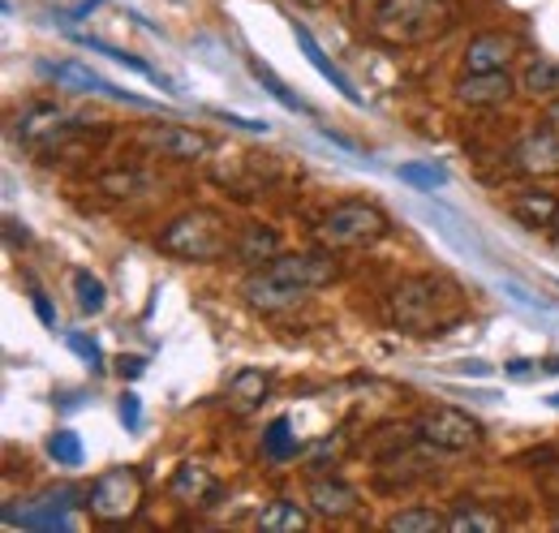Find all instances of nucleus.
Returning a JSON list of instances; mask_svg holds the SVG:
<instances>
[{
	"mask_svg": "<svg viewBox=\"0 0 559 533\" xmlns=\"http://www.w3.org/2000/svg\"><path fill=\"white\" fill-rule=\"evenodd\" d=\"M117 370H121V379H139L142 370H146V362H142V357H121Z\"/></svg>",
	"mask_w": 559,
	"mask_h": 533,
	"instance_id": "obj_34",
	"label": "nucleus"
},
{
	"mask_svg": "<svg viewBox=\"0 0 559 533\" xmlns=\"http://www.w3.org/2000/svg\"><path fill=\"white\" fill-rule=\"evenodd\" d=\"M297 4H310L314 9V4H328V0H297Z\"/></svg>",
	"mask_w": 559,
	"mask_h": 533,
	"instance_id": "obj_37",
	"label": "nucleus"
},
{
	"mask_svg": "<svg viewBox=\"0 0 559 533\" xmlns=\"http://www.w3.org/2000/svg\"><path fill=\"white\" fill-rule=\"evenodd\" d=\"M52 82L61 86V91H78V95H126V91H117L112 82H104L99 73H91L86 66H78V61H66V66H52Z\"/></svg>",
	"mask_w": 559,
	"mask_h": 533,
	"instance_id": "obj_18",
	"label": "nucleus"
},
{
	"mask_svg": "<svg viewBox=\"0 0 559 533\" xmlns=\"http://www.w3.org/2000/svg\"><path fill=\"white\" fill-rule=\"evenodd\" d=\"M543 366H547V370H551V375H559V357H547V362H543Z\"/></svg>",
	"mask_w": 559,
	"mask_h": 533,
	"instance_id": "obj_36",
	"label": "nucleus"
},
{
	"mask_svg": "<svg viewBox=\"0 0 559 533\" xmlns=\"http://www.w3.org/2000/svg\"><path fill=\"white\" fill-rule=\"evenodd\" d=\"M73 293H78V310H82V315H104L108 288H104V280H99L95 271L78 266V271H73Z\"/></svg>",
	"mask_w": 559,
	"mask_h": 533,
	"instance_id": "obj_22",
	"label": "nucleus"
},
{
	"mask_svg": "<svg viewBox=\"0 0 559 533\" xmlns=\"http://www.w3.org/2000/svg\"><path fill=\"white\" fill-rule=\"evenodd\" d=\"M388 323L405 335H443L465 319V293L448 275H409L401 280L388 301Z\"/></svg>",
	"mask_w": 559,
	"mask_h": 533,
	"instance_id": "obj_2",
	"label": "nucleus"
},
{
	"mask_svg": "<svg viewBox=\"0 0 559 533\" xmlns=\"http://www.w3.org/2000/svg\"><path fill=\"white\" fill-rule=\"evenodd\" d=\"M272 392V375L267 370H259V366H241V370H233L228 375V388H224V396H228V408L233 413H254L263 400Z\"/></svg>",
	"mask_w": 559,
	"mask_h": 533,
	"instance_id": "obj_14",
	"label": "nucleus"
},
{
	"mask_svg": "<svg viewBox=\"0 0 559 533\" xmlns=\"http://www.w3.org/2000/svg\"><path fill=\"white\" fill-rule=\"evenodd\" d=\"M547 126H556V130H559V99H551V104H547Z\"/></svg>",
	"mask_w": 559,
	"mask_h": 533,
	"instance_id": "obj_35",
	"label": "nucleus"
},
{
	"mask_svg": "<svg viewBox=\"0 0 559 533\" xmlns=\"http://www.w3.org/2000/svg\"><path fill=\"white\" fill-rule=\"evenodd\" d=\"M155 246L173 259H190V263H215L233 250V237H228V220L219 211L207 206H194L177 220L164 224V233L155 237Z\"/></svg>",
	"mask_w": 559,
	"mask_h": 533,
	"instance_id": "obj_4",
	"label": "nucleus"
},
{
	"mask_svg": "<svg viewBox=\"0 0 559 533\" xmlns=\"http://www.w3.org/2000/svg\"><path fill=\"white\" fill-rule=\"evenodd\" d=\"M512 173L521 177H559V133L556 130H530L512 146Z\"/></svg>",
	"mask_w": 559,
	"mask_h": 533,
	"instance_id": "obj_9",
	"label": "nucleus"
},
{
	"mask_svg": "<svg viewBox=\"0 0 559 533\" xmlns=\"http://www.w3.org/2000/svg\"><path fill=\"white\" fill-rule=\"evenodd\" d=\"M142 146L164 155V159H177V164H194L211 155V138L203 130H190V126H146L142 130Z\"/></svg>",
	"mask_w": 559,
	"mask_h": 533,
	"instance_id": "obj_8",
	"label": "nucleus"
},
{
	"mask_svg": "<svg viewBox=\"0 0 559 533\" xmlns=\"http://www.w3.org/2000/svg\"><path fill=\"white\" fill-rule=\"evenodd\" d=\"M443 525H448V521L435 517V512H426V508H409V512L388 517V533H435V530H443Z\"/></svg>",
	"mask_w": 559,
	"mask_h": 533,
	"instance_id": "obj_25",
	"label": "nucleus"
},
{
	"mask_svg": "<svg viewBox=\"0 0 559 533\" xmlns=\"http://www.w3.org/2000/svg\"><path fill=\"white\" fill-rule=\"evenodd\" d=\"M366 35L388 48H421L443 39L456 26L452 0H370L361 17Z\"/></svg>",
	"mask_w": 559,
	"mask_h": 533,
	"instance_id": "obj_3",
	"label": "nucleus"
},
{
	"mask_svg": "<svg viewBox=\"0 0 559 533\" xmlns=\"http://www.w3.org/2000/svg\"><path fill=\"white\" fill-rule=\"evenodd\" d=\"M66 340H70V348L78 353V357H82V362H86V366H91V370H104V353H99V344H95L91 335L70 332Z\"/></svg>",
	"mask_w": 559,
	"mask_h": 533,
	"instance_id": "obj_31",
	"label": "nucleus"
},
{
	"mask_svg": "<svg viewBox=\"0 0 559 533\" xmlns=\"http://www.w3.org/2000/svg\"><path fill=\"white\" fill-rule=\"evenodd\" d=\"M448 533H499L503 530V517H495V512H483V508H456L452 517H448Z\"/></svg>",
	"mask_w": 559,
	"mask_h": 533,
	"instance_id": "obj_24",
	"label": "nucleus"
},
{
	"mask_svg": "<svg viewBox=\"0 0 559 533\" xmlns=\"http://www.w3.org/2000/svg\"><path fill=\"white\" fill-rule=\"evenodd\" d=\"M48 457H52L57 465L78 469L82 465V439H78L73 430H57V435L48 439Z\"/></svg>",
	"mask_w": 559,
	"mask_h": 533,
	"instance_id": "obj_26",
	"label": "nucleus"
},
{
	"mask_svg": "<svg viewBox=\"0 0 559 533\" xmlns=\"http://www.w3.org/2000/svg\"><path fill=\"white\" fill-rule=\"evenodd\" d=\"M306 504L323 521H345V517H353L361 508V495L353 490L349 482H341V477H314L310 490H306Z\"/></svg>",
	"mask_w": 559,
	"mask_h": 533,
	"instance_id": "obj_12",
	"label": "nucleus"
},
{
	"mask_svg": "<svg viewBox=\"0 0 559 533\" xmlns=\"http://www.w3.org/2000/svg\"><path fill=\"white\" fill-rule=\"evenodd\" d=\"M117 413H121V422H126L130 430H139V426H142V400L134 396V392H121V400H117Z\"/></svg>",
	"mask_w": 559,
	"mask_h": 533,
	"instance_id": "obj_33",
	"label": "nucleus"
},
{
	"mask_svg": "<svg viewBox=\"0 0 559 533\" xmlns=\"http://www.w3.org/2000/svg\"><path fill=\"white\" fill-rule=\"evenodd\" d=\"M512 215L525 224V228H551L559 215V199L547 190H525L512 199Z\"/></svg>",
	"mask_w": 559,
	"mask_h": 533,
	"instance_id": "obj_19",
	"label": "nucleus"
},
{
	"mask_svg": "<svg viewBox=\"0 0 559 533\" xmlns=\"http://www.w3.org/2000/svg\"><path fill=\"white\" fill-rule=\"evenodd\" d=\"M219 477L211 473L207 465H177L173 469V477H168V495L177 499V504H186V508H203L211 499H219Z\"/></svg>",
	"mask_w": 559,
	"mask_h": 533,
	"instance_id": "obj_13",
	"label": "nucleus"
},
{
	"mask_svg": "<svg viewBox=\"0 0 559 533\" xmlns=\"http://www.w3.org/2000/svg\"><path fill=\"white\" fill-rule=\"evenodd\" d=\"M551 228H556V233H559V215H556V224H551Z\"/></svg>",
	"mask_w": 559,
	"mask_h": 533,
	"instance_id": "obj_39",
	"label": "nucleus"
},
{
	"mask_svg": "<svg viewBox=\"0 0 559 533\" xmlns=\"http://www.w3.org/2000/svg\"><path fill=\"white\" fill-rule=\"evenodd\" d=\"M521 91L525 95H534V99H551L559 95V61L551 57H534L525 73H521Z\"/></svg>",
	"mask_w": 559,
	"mask_h": 533,
	"instance_id": "obj_21",
	"label": "nucleus"
},
{
	"mask_svg": "<svg viewBox=\"0 0 559 533\" xmlns=\"http://www.w3.org/2000/svg\"><path fill=\"white\" fill-rule=\"evenodd\" d=\"M551 408H559V392H556V396H551Z\"/></svg>",
	"mask_w": 559,
	"mask_h": 533,
	"instance_id": "obj_38",
	"label": "nucleus"
},
{
	"mask_svg": "<svg viewBox=\"0 0 559 533\" xmlns=\"http://www.w3.org/2000/svg\"><path fill=\"white\" fill-rule=\"evenodd\" d=\"M388 233H392V215L379 202H366V199L336 202L319 220V228H314V237H319L323 250H361V246H374Z\"/></svg>",
	"mask_w": 559,
	"mask_h": 533,
	"instance_id": "obj_5",
	"label": "nucleus"
},
{
	"mask_svg": "<svg viewBox=\"0 0 559 533\" xmlns=\"http://www.w3.org/2000/svg\"><path fill=\"white\" fill-rule=\"evenodd\" d=\"M556 530H559V517H556Z\"/></svg>",
	"mask_w": 559,
	"mask_h": 533,
	"instance_id": "obj_40",
	"label": "nucleus"
},
{
	"mask_svg": "<svg viewBox=\"0 0 559 533\" xmlns=\"http://www.w3.org/2000/svg\"><path fill=\"white\" fill-rule=\"evenodd\" d=\"M401 181L421 186V190H435V186H443V181H448V173H443V168H435V164H405V168H401Z\"/></svg>",
	"mask_w": 559,
	"mask_h": 533,
	"instance_id": "obj_30",
	"label": "nucleus"
},
{
	"mask_svg": "<svg viewBox=\"0 0 559 533\" xmlns=\"http://www.w3.org/2000/svg\"><path fill=\"white\" fill-rule=\"evenodd\" d=\"M534 461H543V465H547L543 469V477H538V490L559 504V448H543Z\"/></svg>",
	"mask_w": 559,
	"mask_h": 533,
	"instance_id": "obj_29",
	"label": "nucleus"
},
{
	"mask_svg": "<svg viewBox=\"0 0 559 533\" xmlns=\"http://www.w3.org/2000/svg\"><path fill=\"white\" fill-rule=\"evenodd\" d=\"M233 254H237V263H246V266L272 263L280 254V233L272 224H246V228L237 233V241H233Z\"/></svg>",
	"mask_w": 559,
	"mask_h": 533,
	"instance_id": "obj_15",
	"label": "nucleus"
},
{
	"mask_svg": "<svg viewBox=\"0 0 559 533\" xmlns=\"http://www.w3.org/2000/svg\"><path fill=\"white\" fill-rule=\"evenodd\" d=\"M293 39H297V48L306 52V61H310V66L319 69V73H323V78H328V82H332V86H336V91H341V95H345L349 104H361V95H357V86H353L349 78H345L341 69H336V66H332V61H328V52H323V48L314 44V35H310L306 26H297V22H293Z\"/></svg>",
	"mask_w": 559,
	"mask_h": 533,
	"instance_id": "obj_16",
	"label": "nucleus"
},
{
	"mask_svg": "<svg viewBox=\"0 0 559 533\" xmlns=\"http://www.w3.org/2000/svg\"><path fill=\"white\" fill-rule=\"evenodd\" d=\"M99 190H108L112 199H134L139 190H146V177H139V173H108V177H99Z\"/></svg>",
	"mask_w": 559,
	"mask_h": 533,
	"instance_id": "obj_28",
	"label": "nucleus"
},
{
	"mask_svg": "<svg viewBox=\"0 0 559 533\" xmlns=\"http://www.w3.org/2000/svg\"><path fill=\"white\" fill-rule=\"evenodd\" d=\"M250 73H254V78H259V82H263V86H267V91L276 95L280 104L288 108V112H310V108H306V104H301V99H297V95H293V91H288V86H284V82H280V78H276V73H272L267 66L250 61Z\"/></svg>",
	"mask_w": 559,
	"mask_h": 533,
	"instance_id": "obj_27",
	"label": "nucleus"
},
{
	"mask_svg": "<svg viewBox=\"0 0 559 533\" xmlns=\"http://www.w3.org/2000/svg\"><path fill=\"white\" fill-rule=\"evenodd\" d=\"M142 495H146V482H142L139 469L117 465L104 469L91 490H86V508L99 525H126L142 512Z\"/></svg>",
	"mask_w": 559,
	"mask_h": 533,
	"instance_id": "obj_6",
	"label": "nucleus"
},
{
	"mask_svg": "<svg viewBox=\"0 0 559 533\" xmlns=\"http://www.w3.org/2000/svg\"><path fill=\"white\" fill-rule=\"evenodd\" d=\"M297 435H293V422L288 417H276L267 430H263V457L267 461H288V457H297Z\"/></svg>",
	"mask_w": 559,
	"mask_h": 533,
	"instance_id": "obj_23",
	"label": "nucleus"
},
{
	"mask_svg": "<svg viewBox=\"0 0 559 533\" xmlns=\"http://www.w3.org/2000/svg\"><path fill=\"white\" fill-rule=\"evenodd\" d=\"M341 275V266L332 259V250H310V254H276L267 266H254L241 284L246 306L263 310V315H280L293 310L306 293L332 284Z\"/></svg>",
	"mask_w": 559,
	"mask_h": 533,
	"instance_id": "obj_1",
	"label": "nucleus"
},
{
	"mask_svg": "<svg viewBox=\"0 0 559 533\" xmlns=\"http://www.w3.org/2000/svg\"><path fill=\"white\" fill-rule=\"evenodd\" d=\"M263 533H301L310 525V517H306V508L301 504H293V499H272L263 512H259V521H254Z\"/></svg>",
	"mask_w": 559,
	"mask_h": 533,
	"instance_id": "obj_20",
	"label": "nucleus"
},
{
	"mask_svg": "<svg viewBox=\"0 0 559 533\" xmlns=\"http://www.w3.org/2000/svg\"><path fill=\"white\" fill-rule=\"evenodd\" d=\"M414 435H418L426 448H439V452H474L483 448V422L461 413V408H426L418 422H414Z\"/></svg>",
	"mask_w": 559,
	"mask_h": 533,
	"instance_id": "obj_7",
	"label": "nucleus"
},
{
	"mask_svg": "<svg viewBox=\"0 0 559 533\" xmlns=\"http://www.w3.org/2000/svg\"><path fill=\"white\" fill-rule=\"evenodd\" d=\"M61 130H66V112H61L57 104H35V108H26V112L17 117V138L31 142V146L57 138Z\"/></svg>",
	"mask_w": 559,
	"mask_h": 533,
	"instance_id": "obj_17",
	"label": "nucleus"
},
{
	"mask_svg": "<svg viewBox=\"0 0 559 533\" xmlns=\"http://www.w3.org/2000/svg\"><path fill=\"white\" fill-rule=\"evenodd\" d=\"M516 57H521V35H512V31H483L465 48V73L508 69Z\"/></svg>",
	"mask_w": 559,
	"mask_h": 533,
	"instance_id": "obj_10",
	"label": "nucleus"
},
{
	"mask_svg": "<svg viewBox=\"0 0 559 533\" xmlns=\"http://www.w3.org/2000/svg\"><path fill=\"white\" fill-rule=\"evenodd\" d=\"M452 91H456V104L465 108H495L516 95V82L508 78V69H490V73H461Z\"/></svg>",
	"mask_w": 559,
	"mask_h": 533,
	"instance_id": "obj_11",
	"label": "nucleus"
},
{
	"mask_svg": "<svg viewBox=\"0 0 559 533\" xmlns=\"http://www.w3.org/2000/svg\"><path fill=\"white\" fill-rule=\"evenodd\" d=\"M31 306H35V315H39V323L57 332V310H52V301H48V293H44L39 284H31Z\"/></svg>",
	"mask_w": 559,
	"mask_h": 533,
	"instance_id": "obj_32",
	"label": "nucleus"
}]
</instances>
